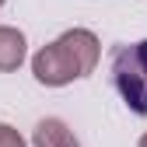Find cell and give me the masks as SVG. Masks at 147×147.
Wrapping results in <instances>:
<instances>
[{
  "label": "cell",
  "instance_id": "6da1fadb",
  "mask_svg": "<svg viewBox=\"0 0 147 147\" xmlns=\"http://www.w3.org/2000/svg\"><path fill=\"white\" fill-rule=\"evenodd\" d=\"M102 60V42L91 28H67L60 39L46 42L32 56V77L42 88H67L95 74Z\"/></svg>",
  "mask_w": 147,
  "mask_h": 147
},
{
  "label": "cell",
  "instance_id": "7a4b0ae2",
  "mask_svg": "<svg viewBox=\"0 0 147 147\" xmlns=\"http://www.w3.org/2000/svg\"><path fill=\"white\" fill-rule=\"evenodd\" d=\"M109 70H112V84L126 102V109L147 119V39L116 46Z\"/></svg>",
  "mask_w": 147,
  "mask_h": 147
},
{
  "label": "cell",
  "instance_id": "3957f363",
  "mask_svg": "<svg viewBox=\"0 0 147 147\" xmlns=\"http://www.w3.org/2000/svg\"><path fill=\"white\" fill-rule=\"evenodd\" d=\"M32 147H81V140L74 137V130L56 119V116H46L35 123V130H32Z\"/></svg>",
  "mask_w": 147,
  "mask_h": 147
},
{
  "label": "cell",
  "instance_id": "277c9868",
  "mask_svg": "<svg viewBox=\"0 0 147 147\" xmlns=\"http://www.w3.org/2000/svg\"><path fill=\"white\" fill-rule=\"evenodd\" d=\"M28 56V39L21 28L0 25V74H14Z\"/></svg>",
  "mask_w": 147,
  "mask_h": 147
},
{
  "label": "cell",
  "instance_id": "5b68a950",
  "mask_svg": "<svg viewBox=\"0 0 147 147\" xmlns=\"http://www.w3.org/2000/svg\"><path fill=\"white\" fill-rule=\"evenodd\" d=\"M0 147H28V144L11 123H0Z\"/></svg>",
  "mask_w": 147,
  "mask_h": 147
},
{
  "label": "cell",
  "instance_id": "8992f818",
  "mask_svg": "<svg viewBox=\"0 0 147 147\" xmlns=\"http://www.w3.org/2000/svg\"><path fill=\"white\" fill-rule=\"evenodd\" d=\"M137 147H147V133H144V137H140V140H137Z\"/></svg>",
  "mask_w": 147,
  "mask_h": 147
},
{
  "label": "cell",
  "instance_id": "52a82bcc",
  "mask_svg": "<svg viewBox=\"0 0 147 147\" xmlns=\"http://www.w3.org/2000/svg\"><path fill=\"white\" fill-rule=\"evenodd\" d=\"M4 4H7V0H0V7H4Z\"/></svg>",
  "mask_w": 147,
  "mask_h": 147
}]
</instances>
